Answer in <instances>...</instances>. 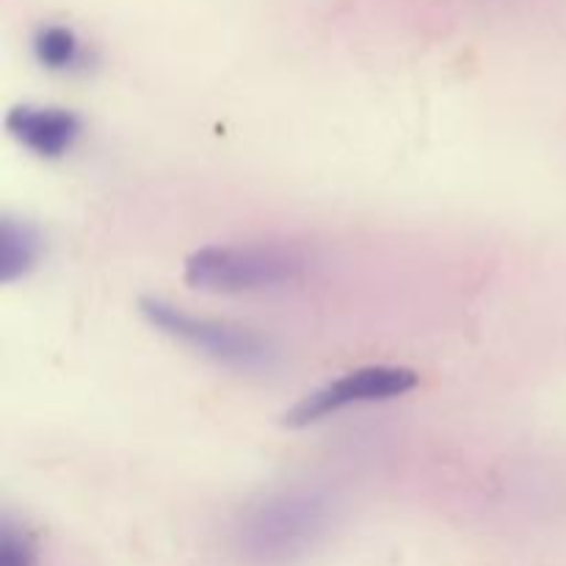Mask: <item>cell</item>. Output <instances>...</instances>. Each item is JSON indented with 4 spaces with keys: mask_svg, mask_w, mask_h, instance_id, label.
<instances>
[{
    "mask_svg": "<svg viewBox=\"0 0 566 566\" xmlns=\"http://www.w3.org/2000/svg\"><path fill=\"white\" fill-rule=\"evenodd\" d=\"M44 252L42 235L25 219H11L6 216L0 227V269L3 282H17L31 274L39 265Z\"/></svg>",
    "mask_w": 566,
    "mask_h": 566,
    "instance_id": "obj_6",
    "label": "cell"
},
{
    "mask_svg": "<svg viewBox=\"0 0 566 566\" xmlns=\"http://www.w3.org/2000/svg\"><path fill=\"white\" fill-rule=\"evenodd\" d=\"M307 258L276 243H227L202 247L186 260L182 276L205 293H258L302 280Z\"/></svg>",
    "mask_w": 566,
    "mask_h": 566,
    "instance_id": "obj_2",
    "label": "cell"
},
{
    "mask_svg": "<svg viewBox=\"0 0 566 566\" xmlns=\"http://www.w3.org/2000/svg\"><path fill=\"white\" fill-rule=\"evenodd\" d=\"M6 130L39 158H64L81 138V116L55 105H14L6 114Z\"/></svg>",
    "mask_w": 566,
    "mask_h": 566,
    "instance_id": "obj_5",
    "label": "cell"
},
{
    "mask_svg": "<svg viewBox=\"0 0 566 566\" xmlns=\"http://www.w3.org/2000/svg\"><path fill=\"white\" fill-rule=\"evenodd\" d=\"M138 310H142L144 321L160 335L171 337L227 368L269 370L276 363L274 346L249 326L188 313L180 304H171L158 296H144L138 302Z\"/></svg>",
    "mask_w": 566,
    "mask_h": 566,
    "instance_id": "obj_3",
    "label": "cell"
},
{
    "mask_svg": "<svg viewBox=\"0 0 566 566\" xmlns=\"http://www.w3.org/2000/svg\"><path fill=\"white\" fill-rule=\"evenodd\" d=\"M418 387V374L403 365H365V368L348 370L337 379L326 381L318 390L307 392L296 407L282 415V423L287 429H310V426L324 423L332 415L343 412L348 407H363V403L396 401Z\"/></svg>",
    "mask_w": 566,
    "mask_h": 566,
    "instance_id": "obj_4",
    "label": "cell"
},
{
    "mask_svg": "<svg viewBox=\"0 0 566 566\" xmlns=\"http://www.w3.org/2000/svg\"><path fill=\"white\" fill-rule=\"evenodd\" d=\"M0 566H36L33 539L11 520H6L3 534H0Z\"/></svg>",
    "mask_w": 566,
    "mask_h": 566,
    "instance_id": "obj_8",
    "label": "cell"
},
{
    "mask_svg": "<svg viewBox=\"0 0 566 566\" xmlns=\"http://www.w3.org/2000/svg\"><path fill=\"white\" fill-rule=\"evenodd\" d=\"M335 517V497L321 486H280L238 509L227 547L243 566H291L324 545Z\"/></svg>",
    "mask_w": 566,
    "mask_h": 566,
    "instance_id": "obj_1",
    "label": "cell"
},
{
    "mask_svg": "<svg viewBox=\"0 0 566 566\" xmlns=\"http://www.w3.org/2000/svg\"><path fill=\"white\" fill-rule=\"evenodd\" d=\"M33 55L44 70L75 72L86 66V48L81 36L66 25H42L33 36Z\"/></svg>",
    "mask_w": 566,
    "mask_h": 566,
    "instance_id": "obj_7",
    "label": "cell"
}]
</instances>
